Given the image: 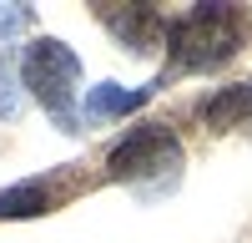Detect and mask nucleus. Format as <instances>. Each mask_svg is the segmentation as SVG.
<instances>
[{"label": "nucleus", "mask_w": 252, "mask_h": 243, "mask_svg": "<svg viewBox=\"0 0 252 243\" xmlns=\"http://www.w3.org/2000/svg\"><path fill=\"white\" fill-rule=\"evenodd\" d=\"M106 167H111V177H121V182L152 177V172H172V167H182V142L166 132V127H136L131 137L116 142V152H111Z\"/></svg>", "instance_id": "nucleus-3"}, {"label": "nucleus", "mask_w": 252, "mask_h": 243, "mask_svg": "<svg viewBox=\"0 0 252 243\" xmlns=\"http://www.w3.org/2000/svg\"><path fill=\"white\" fill-rule=\"evenodd\" d=\"M106 26L126 40V46H131V51H146V46H152V40H157V31H161V20L152 15V10H136V5H126V10H106Z\"/></svg>", "instance_id": "nucleus-5"}, {"label": "nucleus", "mask_w": 252, "mask_h": 243, "mask_svg": "<svg viewBox=\"0 0 252 243\" xmlns=\"http://www.w3.org/2000/svg\"><path fill=\"white\" fill-rule=\"evenodd\" d=\"M20 101H26V81H20V66L10 56H0V117H15L20 112Z\"/></svg>", "instance_id": "nucleus-8"}, {"label": "nucleus", "mask_w": 252, "mask_h": 243, "mask_svg": "<svg viewBox=\"0 0 252 243\" xmlns=\"http://www.w3.org/2000/svg\"><path fill=\"white\" fill-rule=\"evenodd\" d=\"M152 96V86H141V91H126V86H91V96H86V122H106V117H121V112H136L141 101Z\"/></svg>", "instance_id": "nucleus-4"}, {"label": "nucleus", "mask_w": 252, "mask_h": 243, "mask_svg": "<svg viewBox=\"0 0 252 243\" xmlns=\"http://www.w3.org/2000/svg\"><path fill=\"white\" fill-rule=\"evenodd\" d=\"M202 117L212 122V127H247V122H252V86L242 81V86L217 91V96L202 107Z\"/></svg>", "instance_id": "nucleus-6"}, {"label": "nucleus", "mask_w": 252, "mask_h": 243, "mask_svg": "<svg viewBox=\"0 0 252 243\" xmlns=\"http://www.w3.org/2000/svg\"><path fill=\"white\" fill-rule=\"evenodd\" d=\"M166 46H172V61L187 71H207L227 61L237 51V20L227 5H197L192 15H182L166 26Z\"/></svg>", "instance_id": "nucleus-2"}, {"label": "nucleus", "mask_w": 252, "mask_h": 243, "mask_svg": "<svg viewBox=\"0 0 252 243\" xmlns=\"http://www.w3.org/2000/svg\"><path fill=\"white\" fill-rule=\"evenodd\" d=\"M46 188L40 182H20V188L0 193V218H31V213H46Z\"/></svg>", "instance_id": "nucleus-7"}, {"label": "nucleus", "mask_w": 252, "mask_h": 243, "mask_svg": "<svg viewBox=\"0 0 252 243\" xmlns=\"http://www.w3.org/2000/svg\"><path fill=\"white\" fill-rule=\"evenodd\" d=\"M20 81H26V91L51 112V122L61 132H76L81 127V112H76L81 61H76L71 46H61V40H51V36L31 40L26 56H20Z\"/></svg>", "instance_id": "nucleus-1"}, {"label": "nucleus", "mask_w": 252, "mask_h": 243, "mask_svg": "<svg viewBox=\"0 0 252 243\" xmlns=\"http://www.w3.org/2000/svg\"><path fill=\"white\" fill-rule=\"evenodd\" d=\"M31 26V5H0V40Z\"/></svg>", "instance_id": "nucleus-9"}]
</instances>
